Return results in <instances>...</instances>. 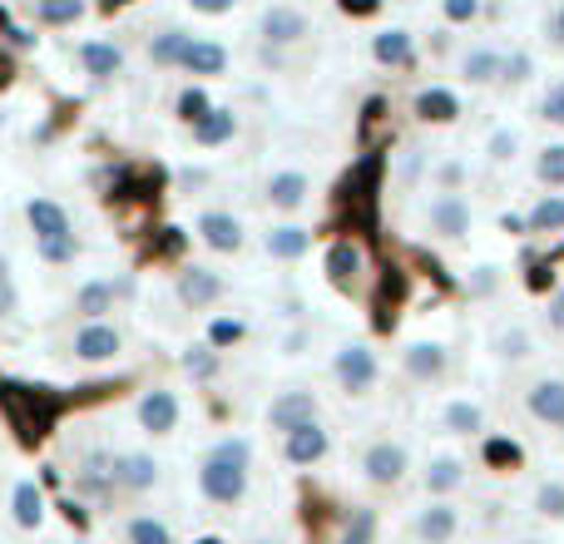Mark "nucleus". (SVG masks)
<instances>
[{"mask_svg":"<svg viewBox=\"0 0 564 544\" xmlns=\"http://www.w3.org/2000/svg\"><path fill=\"white\" fill-rule=\"evenodd\" d=\"M545 322L564 337V287H560V292H550V302H545Z\"/></svg>","mask_w":564,"mask_h":544,"instance_id":"50","label":"nucleus"},{"mask_svg":"<svg viewBox=\"0 0 564 544\" xmlns=\"http://www.w3.org/2000/svg\"><path fill=\"white\" fill-rule=\"evenodd\" d=\"M411 115L421 124H456L460 119V95L451 85H426L416 99H411Z\"/></svg>","mask_w":564,"mask_h":544,"instance_id":"19","label":"nucleus"},{"mask_svg":"<svg viewBox=\"0 0 564 544\" xmlns=\"http://www.w3.org/2000/svg\"><path fill=\"white\" fill-rule=\"evenodd\" d=\"M500 65H506V50L490 45V40H476V45L460 50L456 79H460V85H470V89H486V85H496V79H500Z\"/></svg>","mask_w":564,"mask_h":544,"instance_id":"7","label":"nucleus"},{"mask_svg":"<svg viewBox=\"0 0 564 544\" xmlns=\"http://www.w3.org/2000/svg\"><path fill=\"white\" fill-rule=\"evenodd\" d=\"M441 20L446 25H470V20H480V0H441Z\"/></svg>","mask_w":564,"mask_h":544,"instance_id":"44","label":"nucleus"},{"mask_svg":"<svg viewBox=\"0 0 564 544\" xmlns=\"http://www.w3.org/2000/svg\"><path fill=\"white\" fill-rule=\"evenodd\" d=\"M416 55H421L416 35L401 30V25H387V30L371 35V65H381V69H406Z\"/></svg>","mask_w":564,"mask_h":544,"instance_id":"14","label":"nucleus"},{"mask_svg":"<svg viewBox=\"0 0 564 544\" xmlns=\"http://www.w3.org/2000/svg\"><path fill=\"white\" fill-rule=\"evenodd\" d=\"M119 351H124V337H119V327H109V322H85V327L75 331V357L85 361V367L115 361Z\"/></svg>","mask_w":564,"mask_h":544,"instance_id":"12","label":"nucleus"},{"mask_svg":"<svg viewBox=\"0 0 564 544\" xmlns=\"http://www.w3.org/2000/svg\"><path fill=\"white\" fill-rule=\"evenodd\" d=\"M381 377V361L367 341H341L337 357H332V381L341 387V396H367Z\"/></svg>","mask_w":564,"mask_h":544,"instance_id":"2","label":"nucleus"},{"mask_svg":"<svg viewBox=\"0 0 564 544\" xmlns=\"http://www.w3.org/2000/svg\"><path fill=\"white\" fill-rule=\"evenodd\" d=\"M188 129H194V144L198 149H224V144H234V139H238V115H234V109H224V105H214L204 119H194Z\"/></svg>","mask_w":564,"mask_h":544,"instance_id":"21","label":"nucleus"},{"mask_svg":"<svg viewBox=\"0 0 564 544\" xmlns=\"http://www.w3.org/2000/svg\"><path fill=\"white\" fill-rule=\"evenodd\" d=\"M441 426H446L451 436H480V431H486V411L470 396H451L446 406H441Z\"/></svg>","mask_w":564,"mask_h":544,"instance_id":"25","label":"nucleus"},{"mask_svg":"<svg viewBox=\"0 0 564 544\" xmlns=\"http://www.w3.org/2000/svg\"><path fill=\"white\" fill-rule=\"evenodd\" d=\"M431 178H436L441 194H460V184H466V164H460V159H436V164H431Z\"/></svg>","mask_w":564,"mask_h":544,"instance_id":"42","label":"nucleus"},{"mask_svg":"<svg viewBox=\"0 0 564 544\" xmlns=\"http://www.w3.org/2000/svg\"><path fill=\"white\" fill-rule=\"evenodd\" d=\"M109 307H115V282H85L75 292V312H85L89 322H99Z\"/></svg>","mask_w":564,"mask_h":544,"instance_id":"34","label":"nucleus"},{"mask_svg":"<svg viewBox=\"0 0 564 544\" xmlns=\"http://www.w3.org/2000/svg\"><path fill=\"white\" fill-rule=\"evenodd\" d=\"M10 312H15V282H10V268L0 258V317H10Z\"/></svg>","mask_w":564,"mask_h":544,"instance_id":"49","label":"nucleus"},{"mask_svg":"<svg viewBox=\"0 0 564 544\" xmlns=\"http://www.w3.org/2000/svg\"><path fill=\"white\" fill-rule=\"evenodd\" d=\"M535 178L545 188H564V139H550L535 149Z\"/></svg>","mask_w":564,"mask_h":544,"instance_id":"33","label":"nucleus"},{"mask_svg":"<svg viewBox=\"0 0 564 544\" xmlns=\"http://www.w3.org/2000/svg\"><path fill=\"white\" fill-rule=\"evenodd\" d=\"M525 411L540 426L564 431V377H540L535 387L525 391Z\"/></svg>","mask_w":564,"mask_h":544,"instance_id":"16","label":"nucleus"},{"mask_svg":"<svg viewBox=\"0 0 564 544\" xmlns=\"http://www.w3.org/2000/svg\"><path fill=\"white\" fill-rule=\"evenodd\" d=\"M307 421H317V396H312L307 387H292V391H278L273 401H268V426L273 431H297L307 426Z\"/></svg>","mask_w":564,"mask_h":544,"instance_id":"9","label":"nucleus"},{"mask_svg":"<svg viewBox=\"0 0 564 544\" xmlns=\"http://www.w3.org/2000/svg\"><path fill=\"white\" fill-rule=\"evenodd\" d=\"M431 174V154L421 144H401L397 149V184L406 188V184H421V178Z\"/></svg>","mask_w":564,"mask_h":544,"instance_id":"35","label":"nucleus"},{"mask_svg":"<svg viewBox=\"0 0 564 544\" xmlns=\"http://www.w3.org/2000/svg\"><path fill=\"white\" fill-rule=\"evenodd\" d=\"M124 544H174V535H169L164 520H154V515H134V520L124 525Z\"/></svg>","mask_w":564,"mask_h":544,"instance_id":"38","label":"nucleus"},{"mask_svg":"<svg viewBox=\"0 0 564 544\" xmlns=\"http://www.w3.org/2000/svg\"><path fill=\"white\" fill-rule=\"evenodd\" d=\"M224 297V278H218L214 268H184L178 272V302L184 307H214V302Z\"/></svg>","mask_w":564,"mask_h":544,"instance_id":"20","label":"nucleus"},{"mask_svg":"<svg viewBox=\"0 0 564 544\" xmlns=\"http://www.w3.org/2000/svg\"><path fill=\"white\" fill-rule=\"evenodd\" d=\"M208 337H214V347H228V341L243 337V327H238V322H214V331H208Z\"/></svg>","mask_w":564,"mask_h":544,"instance_id":"52","label":"nucleus"},{"mask_svg":"<svg viewBox=\"0 0 564 544\" xmlns=\"http://www.w3.org/2000/svg\"><path fill=\"white\" fill-rule=\"evenodd\" d=\"M234 6H238V0H188V10H194V15H228Z\"/></svg>","mask_w":564,"mask_h":544,"instance_id":"51","label":"nucleus"},{"mask_svg":"<svg viewBox=\"0 0 564 544\" xmlns=\"http://www.w3.org/2000/svg\"><path fill=\"white\" fill-rule=\"evenodd\" d=\"M406 470H411V456L401 440H371V446L361 450V476H367V486H377V490L401 486Z\"/></svg>","mask_w":564,"mask_h":544,"instance_id":"5","label":"nucleus"},{"mask_svg":"<svg viewBox=\"0 0 564 544\" xmlns=\"http://www.w3.org/2000/svg\"><path fill=\"white\" fill-rule=\"evenodd\" d=\"M263 198L278 208V214H297V208L312 198V178L302 174V168H278V174L268 178Z\"/></svg>","mask_w":564,"mask_h":544,"instance_id":"18","label":"nucleus"},{"mask_svg":"<svg viewBox=\"0 0 564 544\" xmlns=\"http://www.w3.org/2000/svg\"><path fill=\"white\" fill-rule=\"evenodd\" d=\"M184 75H224L228 69V50L218 45V40H204V35H194L188 40V50H184Z\"/></svg>","mask_w":564,"mask_h":544,"instance_id":"24","label":"nucleus"},{"mask_svg":"<svg viewBox=\"0 0 564 544\" xmlns=\"http://www.w3.org/2000/svg\"><path fill=\"white\" fill-rule=\"evenodd\" d=\"M35 253H40V263L59 268V263H75L79 243H75V233H59V238H35Z\"/></svg>","mask_w":564,"mask_h":544,"instance_id":"39","label":"nucleus"},{"mask_svg":"<svg viewBox=\"0 0 564 544\" xmlns=\"http://www.w3.org/2000/svg\"><path fill=\"white\" fill-rule=\"evenodd\" d=\"M520 149H525V134H520L516 124H496L486 134V159L490 164H516Z\"/></svg>","mask_w":564,"mask_h":544,"instance_id":"32","label":"nucleus"},{"mask_svg":"<svg viewBox=\"0 0 564 544\" xmlns=\"http://www.w3.org/2000/svg\"><path fill=\"white\" fill-rule=\"evenodd\" d=\"M79 65L95 79H109L124 69V50H119L115 40H85V45H79Z\"/></svg>","mask_w":564,"mask_h":544,"instance_id":"27","label":"nucleus"},{"mask_svg":"<svg viewBox=\"0 0 564 544\" xmlns=\"http://www.w3.org/2000/svg\"><path fill=\"white\" fill-rule=\"evenodd\" d=\"M134 421H139V431H149V436H174L178 421H184V406H178V396L169 387H154L139 396Z\"/></svg>","mask_w":564,"mask_h":544,"instance_id":"6","label":"nucleus"},{"mask_svg":"<svg viewBox=\"0 0 564 544\" xmlns=\"http://www.w3.org/2000/svg\"><path fill=\"white\" fill-rule=\"evenodd\" d=\"M530 357H535V331L525 322H510V327H500L490 337V361L496 367H525Z\"/></svg>","mask_w":564,"mask_h":544,"instance_id":"17","label":"nucleus"},{"mask_svg":"<svg viewBox=\"0 0 564 544\" xmlns=\"http://www.w3.org/2000/svg\"><path fill=\"white\" fill-rule=\"evenodd\" d=\"M248 466H253V446L243 436H224L198 466V490L214 505H238L248 496Z\"/></svg>","mask_w":564,"mask_h":544,"instance_id":"1","label":"nucleus"},{"mask_svg":"<svg viewBox=\"0 0 564 544\" xmlns=\"http://www.w3.org/2000/svg\"><path fill=\"white\" fill-rule=\"evenodd\" d=\"M307 35H312V15L302 6H292V0H278V6H268L263 15H258V40H263L268 50H292Z\"/></svg>","mask_w":564,"mask_h":544,"instance_id":"3","label":"nucleus"},{"mask_svg":"<svg viewBox=\"0 0 564 544\" xmlns=\"http://www.w3.org/2000/svg\"><path fill=\"white\" fill-rule=\"evenodd\" d=\"M188 30H159L154 40H149V59H154L159 69H178L184 65V50H188Z\"/></svg>","mask_w":564,"mask_h":544,"instance_id":"30","label":"nucleus"},{"mask_svg":"<svg viewBox=\"0 0 564 544\" xmlns=\"http://www.w3.org/2000/svg\"><path fill=\"white\" fill-rule=\"evenodd\" d=\"M516 544H545V540H516Z\"/></svg>","mask_w":564,"mask_h":544,"instance_id":"54","label":"nucleus"},{"mask_svg":"<svg viewBox=\"0 0 564 544\" xmlns=\"http://www.w3.org/2000/svg\"><path fill=\"white\" fill-rule=\"evenodd\" d=\"M307 341H312V337H307L302 327L288 331V337H282V357H302V351H307Z\"/></svg>","mask_w":564,"mask_h":544,"instance_id":"53","label":"nucleus"},{"mask_svg":"<svg viewBox=\"0 0 564 544\" xmlns=\"http://www.w3.org/2000/svg\"><path fill=\"white\" fill-rule=\"evenodd\" d=\"M446 367H451V347H446V341L421 337V341H411V347L401 351V371H406L411 381H421V387L441 381V377H446Z\"/></svg>","mask_w":564,"mask_h":544,"instance_id":"8","label":"nucleus"},{"mask_svg":"<svg viewBox=\"0 0 564 544\" xmlns=\"http://www.w3.org/2000/svg\"><path fill=\"white\" fill-rule=\"evenodd\" d=\"M500 282H506V278H500V268H496V263H480V268H470L466 292H470V297H496Z\"/></svg>","mask_w":564,"mask_h":544,"instance_id":"43","label":"nucleus"},{"mask_svg":"<svg viewBox=\"0 0 564 544\" xmlns=\"http://www.w3.org/2000/svg\"><path fill=\"white\" fill-rule=\"evenodd\" d=\"M25 224H30V233H35V238L69 233V214L55 204V198H30V204H25Z\"/></svg>","mask_w":564,"mask_h":544,"instance_id":"26","label":"nucleus"},{"mask_svg":"<svg viewBox=\"0 0 564 544\" xmlns=\"http://www.w3.org/2000/svg\"><path fill=\"white\" fill-rule=\"evenodd\" d=\"M327 450H332V431L322 426V421H307V426H297V431L282 436V456H288V466H317Z\"/></svg>","mask_w":564,"mask_h":544,"instance_id":"13","label":"nucleus"},{"mask_svg":"<svg viewBox=\"0 0 564 544\" xmlns=\"http://www.w3.org/2000/svg\"><path fill=\"white\" fill-rule=\"evenodd\" d=\"M85 6L89 0H35V20L40 25H75Z\"/></svg>","mask_w":564,"mask_h":544,"instance_id":"37","label":"nucleus"},{"mask_svg":"<svg viewBox=\"0 0 564 544\" xmlns=\"http://www.w3.org/2000/svg\"><path fill=\"white\" fill-rule=\"evenodd\" d=\"M470 224H476V214H470L466 194H436L426 204V233L441 238V243H466Z\"/></svg>","mask_w":564,"mask_h":544,"instance_id":"4","label":"nucleus"},{"mask_svg":"<svg viewBox=\"0 0 564 544\" xmlns=\"http://www.w3.org/2000/svg\"><path fill=\"white\" fill-rule=\"evenodd\" d=\"M545 40L564 50V0H555V10L545 15Z\"/></svg>","mask_w":564,"mask_h":544,"instance_id":"48","label":"nucleus"},{"mask_svg":"<svg viewBox=\"0 0 564 544\" xmlns=\"http://www.w3.org/2000/svg\"><path fill=\"white\" fill-rule=\"evenodd\" d=\"M263 248H268V258H278V263H297V258H307L312 233L302 224H278L263 233Z\"/></svg>","mask_w":564,"mask_h":544,"instance_id":"22","label":"nucleus"},{"mask_svg":"<svg viewBox=\"0 0 564 544\" xmlns=\"http://www.w3.org/2000/svg\"><path fill=\"white\" fill-rule=\"evenodd\" d=\"M327 278L337 282V287H357L361 278V248L357 243H337L327 253Z\"/></svg>","mask_w":564,"mask_h":544,"instance_id":"31","label":"nucleus"},{"mask_svg":"<svg viewBox=\"0 0 564 544\" xmlns=\"http://www.w3.org/2000/svg\"><path fill=\"white\" fill-rule=\"evenodd\" d=\"M460 486H466V460H460V456H436V460H431V470H426V490H431V496L451 500Z\"/></svg>","mask_w":564,"mask_h":544,"instance_id":"28","label":"nucleus"},{"mask_svg":"<svg viewBox=\"0 0 564 544\" xmlns=\"http://www.w3.org/2000/svg\"><path fill=\"white\" fill-rule=\"evenodd\" d=\"M198 243L214 248V253H243L248 228H243V218L214 208V214H198Z\"/></svg>","mask_w":564,"mask_h":544,"instance_id":"11","label":"nucleus"},{"mask_svg":"<svg viewBox=\"0 0 564 544\" xmlns=\"http://www.w3.org/2000/svg\"><path fill=\"white\" fill-rule=\"evenodd\" d=\"M535 115L545 119V124H555V129H564V75H555L545 85V95H540V105H535Z\"/></svg>","mask_w":564,"mask_h":544,"instance_id":"40","label":"nucleus"},{"mask_svg":"<svg viewBox=\"0 0 564 544\" xmlns=\"http://www.w3.org/2000/svg\"><path fill=\"white\" fill-rule=\"evenodd\" d=\"M371 535H377V515L371 510H357L347 525V535H341V544H371Z\"/></svg>","mask_w":564,"mask_h":544,"instance_id":"46","label":"nucleus"},{"mask_svg":"<svg viewBox=\"0 0 564 544\" xmlns=\"http://www.w3.org/2000/svg\"><path fill=\"white\" fill-rule=\"evenodd\" d=\"M10 520H15L20 530L45 525V496H40L35 480H15V490H10Z\"/></svg>","mask_w":564,"mask_h":544,"instance_id":"23","label":"nucleus"},{"mask_svg":"<svg viewBox=\"0 0 564 544\" xmlns=\"http://www.w3.org/2000/svg\"><path fill=\"white\" fill-rule=\"evenodd\" d=\"M184 367L194 371V377H214V371H218V357L198 347V351H188V357H184Z\"/></svg>","mask_w":564,"mask_h":544,"instance_id":"47","label":"nucleus"},{"mask_svg":"<svg viewBox=\"0 0 564 544\" xmlns=\"http://www.w3.org/2000/svg\"><path fill=\"white\" fill-rule=\"evenodd\" d=\"M411 535L421 544H451L460 535V510L451 505V500H431L426 510H416V525H411Z\"/></svg>","mask_w":564,"mask_h":544,"instance_id":"15","label":"nucleus"},{"mask_svg":"<svg viewBox=\"0 0 564 544\" xmlns=\"http://www.w3.org/2000/svg\"><path fill=\"white\" fill-rule=\"evenodd\" d=\"M530 79H535V59H530V50H506V65H500V89H525Z\"/></svg>","mask_w":564,"mask_h":544,"instance_id":"36","label":"nucleus"},{"mask_svg":"<svg viewBox=\"0 0 564 544\" xmlns=\"http://www.w3.org/2000/svg\"><path fill=\"white\" fill-rule=\"evenodd\" d=\"M208 95L204 89H184V95H178V119H184V124H194V119H204L208 115Z\"/></svg>","mask_w":564,"mask_h":544,"instance_id":"45","label":"nucleus"},{"mask_svg":"<svg viewBox=\"0 0 564 544\" xmlns=\"http://www.w3.org/2000/svg\"><path fill=\"white\" fill-rule=\"evenodd\" d=\"M530 233H564V194H540L525 214Z\"/></svg>","mask_w":564,"mask_h":544,"instance_id":"29","label":"nucleus"},{"mask_svg":"<svg viewBox=\"0 0 564 544\" xmlns=\"http://www.w3.org/2000/svg\"><path fill=\"white\" fill-rule=\"evenodd\" d=\"M535 515L540 520H564V480H545L535 490Z\"/></svg>","mask_w":564,"mask_h":544,"instance_id":"41","label":"nucleus"},{"mask_svg":"<svg viewBox=\"0 0 564 544\" xmlns=\"http://www.w3.org/2000/svg\"><path fill=\"white\" fill-rule=\"evenodd\" d=\"M109 480L119 490H129V496H144V490L159 486V460L149 450H124V456L109 460Z\"/></svg>","mask_w":564,"mask_h":544,"instance_id":"10","label":"nucleus"}]
</instances>
